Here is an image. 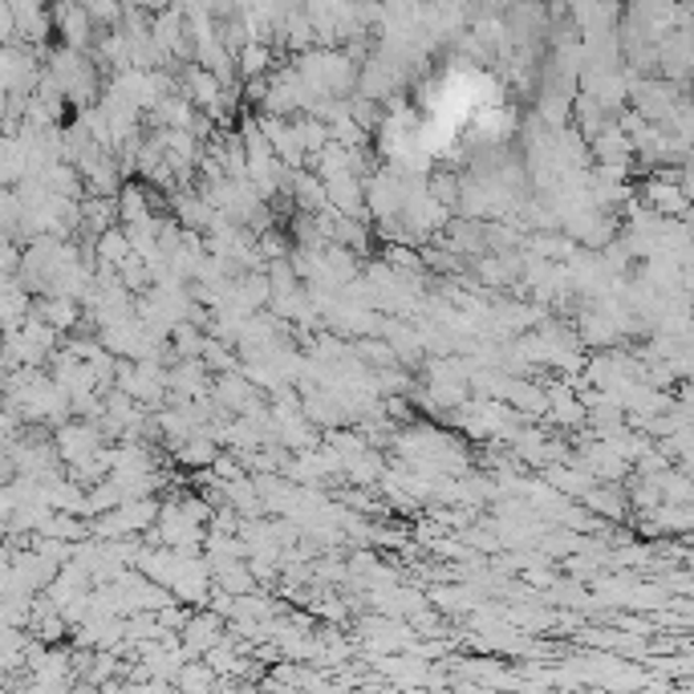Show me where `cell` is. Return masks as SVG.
Returning a JSON list of instances; mask_svg holds the SVG:
<instances>
[{"mask_svg": "<svg viewBox=\"0 0 694 694\" xmlns=\"http://www.w3.org/2000/svg\"><path fill=\"white\" fill-rule=\"evenodd\" d=\"M53 447H57V459L62 463H74V459H86V455L102 451L106 439H102L98 423H86V418H65L53 427Z\"/></svg>", "mask_w": 694, "mask_h": 694, "instance_id": "1", "label": "cell"}, {"mask_svg": "<svg viewBox=\"0 0 694 694\" xmlns=\"http://www.w3.org/2000/svg\"><path fill=\"white\" fill-rule=\"evenodd\" d=\"M50 21H53V33L62 38V45H74V50H89L94 38H98V25L89 21V13L82 9V0H57Z\"/></svg>", "mask_w": 694, "mask_h": 694, "instance_id": "2", "label": "cell"}, {"mask_svg": "<svg viewBox=\"0 0 694 694\" xmlns=\"http://www.w3.org/2000/svg\"><path fill=\"white\" fill-rule=\"evenodd\" d=\"M321 183H325V200H329V207H333V212L350 215V220H366V224H370L362 175H354V171H333V175H325Z\"/></svg>", "mask_w": 694, "mask_h": 694, "instance_id": "3", "label": "cell"}, {"mask_svg": "<svg viewBox=\"0 0 694 694\" xmlns=\"http://www.w3.org/2000/svg\"><path fill=\"white\" fill-rule=\"evenodd\" d=\"M638 200L650 207V212L666 215V220H686V207H691V188H682L674 179H658L650 175L638 191Z\"/></svg>", "mask_w": 694, "mask_h": 694, "instance_id": "4", "label": "cell"}, {"mask_svg": "<svg viewBox=\"0 0 694 694\" xmlns=\"http://www.w3.org/2000/svg\"><path fill=\"white\" fill-rule=\"evenodd\" d=\"M577 500H581L597 520H606V524H626V520H630V500H626V488H621V483H589Z\"/></svg>", "mask_w": 694, "mask_h": 694, "instance_id": "5", "label": "cell"}, {"mask_svg": "<svg viewBox=\"0 0 694 694\" xmlns=\"http://www.w3.org/2000/svg\"><path fill=\"white\" fill-rule=\"evenodd\" d=\"M589 154H594L597 163H633V147H630V135L613 122V118H606L601 122V130H594L589 135Z\"/></svg>", "mask_w": 694, "mask_h": 694, "instance_id": "6", "label": "cell"}, {"mask_svg": "<svg viewBox=\"0 0 694 694\" xmlns=\"http://www.w3.org/2000/svg\"><path fill=\"white\" fill-rule=\"evenodd\" d=\"M171 215H175L179 227H191V232H207L215 207L203 200L195 188H179V191H171Z\"/></svg>", "mask_w": 694, "mask_h": 694, "instance_id": "7", "label": "cell"}, {"mask_svg": "<svg viewBox=\"0 0 694 694\" xmlns=\"http://www.w3.org/2000/svg\"><path fill=\"white\" fill-rule=\"evenodd\" d=\"M280 62V45L273 41H244L241 50L232 53V65H236V74L244 77H265L273 74V65Z\"/></svg>", "mask_w": 694, "mask_h": 694, "instance_id": "8", "label": "cell"}, {"mask_svg": "<svg viewBox=\"0 0 694 694\" xmlns=\"http://www.w3.org/2000/svg\"><path fill=\"white\" fill-rule=\"evenodd\" d=\"M77 212H82V224H77V232L82 236H98V232H106L110 224H118V203H114V195H82L77 200Z\"/></svg>", "mask_w": 694, "mask_h": 694, "instance_id": "9", "label": "cell"}, {"mask_svg": "<svg viewBox=\"0 0 694 694\" xmlns=\"http://www.w3.org/2000/svg\"><path fill=\"white\" fill-rule=\"evenodd\" d=\"M536 118H541L548 130H560L573 122V98L556 94V89H544L541 102H536Z\"/></svg>", "mask_w": 694, "mask_h": 694, "instance_id": "10", "label": "cell"}, {"mask_svg": "<svg viewBox=\"0 0 694 694\" xmlns=\"http://www.w3.org/2000/svg\"><path fill=\"white\" fill-rule=\"evenodd\" d=\"M532 256H544V260H573L577 256V244H573V236H556V232H541V236H532L528 241Z\"/></svg>", "mask_w": 694, "mask_h": 694, "instance_id": "11", "label": "cell"}, {"mask_svg": "<svg viewBox=\"0 0 694 694\" xmlns=\"http://www.w3.org/2000/svg\"><path fill=\"white\" fill-rule=\"evenodd\" d=\"M94 256H98V260H106V265H118L122 256H130V244H127V232H122V224H110L106 232H98V236H94Z\"/></svg>", "mask_w": 694, "mask_h": 694, "instance_id": "12", "label": "cell"}, {"mask_svg": "<svg viewBox=\"0 0 694 694\" xmlns=\"http://www.w3.org/2000/svg\"><path fill=\"white\" fill-rule=\"evenodd\" d=\"M29 309H33V297H29L21 285H17V289H4L0 292V329H17L29 317Z\"/></svg>", "mask_w": 694, "mask_h": 694, "instance_id": "13", "label": "cell"}, {"mask_svg": "<svg viewBox=\"0 0 694 694\" xmlns=\"http://www.w3.org/2000/svg\"><path fill=\"white\" fill-rule=\"evenodd\" d=\"M118 285H122V289L127 292H147L151 289V268H147V260H142V256H122V260H118Z\"/></svg>", "mask_w": 694, "mask_h": 694, "instance_id": "14", "label": "cell"}, {"mask_svg": "<svg viewBox=\"0 0 694 694\" xmlns=\"http://www.w3.org/2000/svg\"><path fill=\"white\" fill-rule=\"evenodd\" d=\"M459 188H463V175H455V171H435L427 175V195L430 200H439L442 207H451L459 203Z\"/></svg>", "mask_w": 694, "mask_h": 694, "instance_id": "15", "label": "cell"}, {"mask_svg": "<svg viewBox=\"0 0 694 694\" xmlns=\"http://www.w3.org/2000/svg\"><path fill=\"white\" fill-rule=\"evenodd\" d=\"M350 118H354L357 127L366 130V135H378L382 118H386V110H382V102L374 98H362V94H350Z\"/></svg>", "mask_w": 694, "mask_h": 694, "instance_id": "16", "label": "cell"}, {"mask_svg": "<svg viewBox=\"0 0 694 694\" xmlns=\"http://www.w3.org/2000/svg\"><path fill=\"white\" fill-rule=\"evenodd\" d=\"M175 686L179 691H207V686H215V670L207 666V662H183L175 674Z\"/></svg>", "mask_w": 694, "mask_h": 694, "instance_id": "17", "label": "cell"}, {"mask_svg": "<svg viewBox=\"0 0 694 694\" xmlns=\"http://www.w3.org/2000/svg\"><path fill=\"white\" fill-rule=\"evenodd\" d=\"M289 236L280 232L277 224L265 227V232H256V253H260V260H277V256H289Z\"/></svg>", "mask_w": 694, "mask_h": 694, "instance_id": "18", "label": "cell"}, {"mask_svg": "<svg viewBox=\"0 0 694 694\" xmlns=\"http://www.w3.org/2000/svg\"><path fill=\"white\" fill-rule=\"evenodd\" d=\"M142 4H147V13H159V9H167L171 0H142Z\"/></svg>", "mask_w": 694, "mask_h": 694, "instance_id": "19", "label": "cell"}]
</instances>
